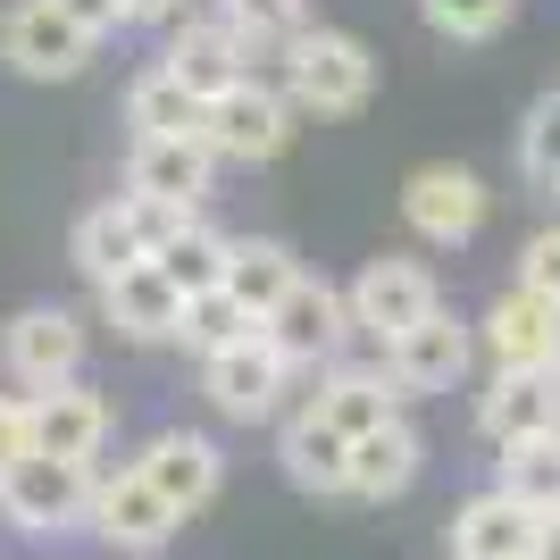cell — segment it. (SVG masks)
Wrapping results in <instances>:
<instances>
[{
  "instance_id": "obj_25",
  "label": "cell",
  "mask_w": 560,
  "mask_h": 560,
  "mask_svg": "<svg viewBox=\"0 0 560 560\" xmlns=\"http://www.w3.org/2000/svg\"><path fill=\"white\" fill-rule=\"evenodd\" d=\"M201 109L210 101L192 93V84H176V75L151 59V68L126 75V101H117V126L126 135H201Z\"/></svg>"
},
{
  "instance_id": "obj_28",
  "label": "cell",
  "mask_w": 560,
  "mask_h": 560,
  "mask_svg": "<svg viewBox=\"0 0 560 560\" xmlns=\"http://www.w3.org/2000/svg\"><path fill=\"white\" fill-rule=\"evenodd\" d=\"M419 25L444 50H486L518 25V0H419Z\"/></svg>"
},
{
  "instance_id": "obj_23",
  "label": "cell",
  "mask_w": 560,
  "mask_h": 560,
  "mask_svg": "<svg viewBox=\"0 0 560 560\" xmlns=\"http://www.w3.org/2000/svg\"><path fill=\"white\" fill-rule=\"evenodd\" d=\"M419 468H427V435L410 427V410H401V419L351 435V502L385 511V502H401V493L419 486Z\"/></svg>"
},
{
  "instance_id": "obj_1",
  "label": "cell",
  "mask_w": 560,
  "mask_h": 560,
  "mask_svg": "<svg viewBox=\"0 0 560 560\" xmlns=\"http://www.w3.org/2000/svg\"><path fill=\"white\" fill-rule=\"evenodd\" d=\"M268 75L284 84V101L302 117H360L376 101V50L351 25H318V18L293 43L268 50Z\"/></svg>"
},
{
  "instance_id": "obj_35",
  "label": "cell",
  "mask_w": 560,
  "mask_h": 560,
  "mask_svg": "<svg viewBox=\"0 0 560 560\" xmlns=\"http://www.w3.org/2000/svg\"><path fill=\"white\" fill-rule=\"evenodd\" d=\"M126 18H135V25H151V34H167L176 18H192V0H126Z\"/></svg>"
},
{
  "instance_id": "obj_12",
  "label": "cell",
  "mask_w": 560,
  "mask_h": 560,
  "mask_svg": "<svg viewBox=\"0 0 560 560\" xmlns=\"http://www.w3.org/2000/svg\"><path fill=\"white\" fill-rule=\"evenodd\" d=\"M126 192L176 201V210H210L218 151L201 135H126Z\"/></svg>"
},
{
  "instance_id": "obj_21",
  "label": "cell",
  "mask_w": 560,
  "mask_h": 560,
  "mask_svg": "<svg viewBox=\"0 0 560 560\" xmlns=\"http://www.w3.org/2000/svg\"><path fill=\"white\" fill-rule=\"evenodd\" d=\"M93 310H101V327H109L117 343H135V351L176 343V327H185V293H176L151 259H142V268H126L117 284H101Z\"/></svg>"
},
{
  "instance_id": "obj_9",
  "label": "cell",
  "mask_w": 560,
  "mask_h": 560,
  "mask_svg": "<svg viewBox=\"0 0 560 560\" xmlns=\"http://www.w3.org/2000/svg\"><path fill=\"white\" fill-rule=\"evenodd\" d=\"M259 327H268V343H277L302 376L351 360V343H360V327H351V293H343L335 277H310V268H302V284H293V293H284Z\"/></svg>"
},
{
  "instance_id": "obj_37",
  "label": "cell",
  "mask_w": 560,
  "mask_h": 560,
  "mask_svg": "<svg viewBox=\"0 0 560 560\" xmlns=\"http://www.w3.org/2000/svg\"><path fill=\"white\" fill-rule=\"evenodd\" d=\"M544 201H552V210H560V185H552V192H544Z\"/></svg>"
},
{
  "instance_id": "obj_14",
  "label": "cell",
  "mask_w": 560,
  "mask_h": 560,
  "mask_svg": "<svg viewBox=\"0 0 560 560\" xmlns=\"http://www.w3.org/2000/svg\"><path fill=\"white\" fill-rule=\"evenodd\" d=\"M477 351H486V369H560V302L502 284L477 310Z\"/></svg>"
},
{
  "instance_id": "obj_8",
  "label": "cell",
  "mask_w": 560,
  "mask_h": 560,
  "mask_svg": "<svg viewBox=\"0 0 560 560\" xmlns=\"http://www.w3.org/2000/svg\"><path fill=\"white\" fill-rule=\"evenodd\" d=\"M343 293H351V327H360V343H394V335L419 327L427 310H444V277H435L419 252L360 259V277H351Z\"/></svg>"
},
{
  "instance_id": "obj_16",
  "label": "cell",
  "mask_w": 560,
  "mask_h": 560,
  "mask_svg": "<svg viewBox=\"0 0 560 560\" xmlns=\"http://www.w3.org/2000/svg\"><path fill=\"white\" fill-rule=\"evenodd\" d=\"M135 468H142V477H151V486H160L185 518H201L218 493H226V444H218V435H201V427H160V435L135 452Z\"/></svg>"
},
{
  "instance_id": "obj_34",
  "label": "cell",
  "mask_w": 560,
  "mask_h": 560,
  "mask_svg": "<svg viewBox=\"0 0 560 560\" xmlns=\"http://www.w3.org/2000/svg\"><path fill=\"white\" fill-rule=\"evenodd\" d=\"M93 43H117V34H135V18H126V0H59Z\"/></svg>"
},
{
  "instance_id": "obj_18",
  "label": "cell",
  "mask_w": 560,
  "mask_h": 560,
  "mask_svg": "<svg viewBox=\"0 0 560 560\" xmlns=\"http://www.w3.org/2000/svg\"><path fill=\"white\" fill-rule=\"evenodd\" d=\"M277 468L284 486L310 493V502H351V435H335L310 401H293L277 427Z\"/></svg>"
},
{
  "instance_id": "obj_32",
  "label": "cell",
  "mask_w": 560,
  "mask_h": 560,
  "mask_svg": "<svg viewBox=\"0 0 560 560\" xmlns=\"http://www.w3.org/2000/svg\"><path fill=\"white\" fill-rule=\"evenodd\" d=\"M511 284H527V293L560 302V218H552V226H536L527 243H518V268H511Z\"/></svg>"
},
{
  "instance_id": "obj_36",
  "label": "cell",
  "mask_w": 560,
  "mask_h": 560,
  "mask_svg": "<svg viewBox=\"0 0 560 560\" xmlns=\"http://www.w3.org/2000/svg\"><path fill=\"white\" fill-rule=\"evenodd\" d=\"M536 560H560V511L544 518V536H536Z\"/></svg>"
},
{
  "instance_id": "obj_2",
  "label": "cell",
  "mask_w": 560,
  "mask_h": 560,
  "mask_svg": "<svg viewBox=\"0 0 560 560\" xmlns=\"http://www.w3.org/2000/svg\"><path fill=\"white\" fill-rule=\"evenodd\" d=\"M293 135H302V109L284 101V84L268 68H252L201 109V142L218 151V167H277L293 151Z\"/></svg>"
},
{
  "instance_id": "obj_5",
  "label": "cell",
  "mask_w": 560,
  "mask_h": 560,
  "mask_svg": "<svg viewBox=\"0 0 560 560\" xmlns=\"http://www.w3.org/2000/svg\"><path fill=\"white\" fill-rule=\"evenodd\" d=\"M293 385H302V369L268 343V327L243 335V343L218 351V360H201V394H210V410H218L226 427H268V419H284V410H293Z\"/></svg>"
},
{
  "instance_id": "obj_29",
  "label": "cell",
  "mask_w": 560,
  "mask_h": 560,
  "mask_svg": "<svg viewBox=\"0 0 560 560\" xmlns=\"http://www.w3.org/2000/svg\"><path fill=\"white\" fill-rule=\"evenodd\" d=\"M511 160H518V185H536V192L560 185V84L527 101V117L511 135Z\"/></svg>"
},
{
  "instance_id": "obj_27",
  "label": "cell",
  "mask_w": 560,
  "mask_h": 560,
  "mask_svg": "<svg viewBox=\"0 0 560 560\" xmlns=\"http://www.w3.org/2000/svg\"><path fill=\"white\" fill-rule=\"evenodd\" d=\"M243 335H259V318H252L243 302H234L226 284H218V293H192V302H185V327H176V351H185L192 369H201V360L234 351Z\"/></svg>"
},
{
  "instance_id": "obj_24",
  "label": "cell",
  "mask_w": 560,
  "mask_h": 560,
  "mask_svg": "<svg viewBox=\"0 0 560 560\" xmlns=\"http://www.w3.org/2000/svg\"><path fill=\"white\" fill-rule=\"evenodd\" d=\"M293 284H302V252H293L284 234H234V252H226V293L252 310V318H268Z\"/></svg>"
},
{
  "instance_id": "obj_20",
  "label": "cell",
  "mask_w": 560,
  "mask_h": 560,
  "mask_svg": "<svg viewBox=\"0 0 560 560\" xmlns=\"http://www.w3.org/2000/svg\"><path fill=\"white\" fill-rule=\"evenodd\" d=\"M536 536H544V518L502 486L468 493L460 511H452V527H444L452 560H536Z\"/></svg>"
},
{
  "instance_id": "obj_11",
  "label": "cell",
  "mask_w": 560,
  "mask_h": 560,
  "mask_svg": "<svg viewBox=\"0 0 560 560\" xmlns=\"http://www.w3.org/2000/svg\"><path fill=\"white\" fill-rule=\"evenodd\" d=\"M84 511H93V468H75V460H43V452H34V460H18L0 477V518L34 544L75 536Z\"/></svg>"
},
{
  "instance_id": "obj_33",
  "label": "cell",
  "mask_w": 560,
  "mask_h": 560,
  "mask_svg": "<svg viewBox=\"0 0 560 560\" xmlns=\"http://www.w3.org/2000/svg\"><path fill=\"white\" fill-rule=\"evenodd\" d=\"M18 460H34V401L0 394V477H9Z\"/></svg>"
},
{
  "instance_id": "obj_15",
  "label": "cell",
  "mask_w": 560,
  "mask_h": 560,
  "mask_svg": "<svg viewBox=\"0 0 560 560\" xmlns=\"http://www.w3.org/2000/svg\"><path fill=\"white\" fill-rule=\"evenodd\" d=\"M25 401H34V452H43V460L101 468V452H109V435H117V410H109V394H101V385L68 376V385L25 394Z\"/></svg>"
},
{
  "instance_id": "obj_6",
  "label": "cell",
  "mask_w": 560,
  "mask_h": 560,
  "mask_svg": "<svg viewBox=\"0 0 560 560\" xmlns=\"http://www.w3.org/2000/svg\"><path fill=\"white\" fill-rule=\"evenodd\" d=\"M101 59V43L59 9V0H9L0 9V68L25 84H75Z\"/></svg>"
},
{
  "instance_id": "obj_10",
  "label": "cell",
  "mask_w": 560,
  "mask_h": 560,
  "mask_svg": "<svg viewBox=\"0 0 560 560\" xmlns=\"http://www.w3.org/2000/svg\"><path fill=\"white\" fill-rule=\"evenodd\" d=\"M376 360H385V376L401 385V401H435L452 394L468 376V360H477V318H460V310H427L410 335H394V343H376Z\"/></svg>"
},
{
  "instance_id": "obj_13",
  "label": "cell",
  "mask_w": 560,
  "mask_h": 560,
  "mask_svg": "<svg viewBox=\"0 0 560 560\" xmlns=\"http://www.w3.org/2000/svg\"><path fill=\"white\" fill-rule=\"evenodd\" d=\"M160 68L176 75V84H192L201 101H218L226 84H243V75L259 68V50L243 43L218 9H192V18H176V25L160 34Z\"/></svg>"
},
{
  "instance_id": "obj_31",
  "label": "cell",
  "mask_w": 560,
  "mask_h": 560,
  "mask_svg": "<svg viewBox=\"0 0 560 560\" xmlns=\"http://www.w3.org/2000/svg\"><path fill=\"white\" fill-rule=\"evenodd\" d=\"M210 9H218V18H226L252 50H259V59H268L277 43H293V34L310 25V0H210Z\"/></svg>"
},
{
  "instance_id": "obj_30",
  "label": "cell",
  "mask_w": 560,
  "mask_h": 560,
  "mask_svg": "<svg viewBox=\"0 0 560 560\" xmlns=\"http://www.w3.org/2000/svg\"><path fill=\"white\" fill-rule=\"evenodd\" d=\"M502 493H518L536 518L560 511V435H536V444H511L502 452V477H493Z\"/></svg>"
},
{
  "instance_id": "obj_3",
  "label": "cell",
  "mask_w": 560,
  "mask_h": 560,
  "mask_svg": "<svg viewBox=\"0 0 560 560\" xmlns=\"http://www.w3.org/2000/svg\"><path fill=\"white\" fill-rule=\"evenodd\" d=\"M493 218V185L468 160H427L401 176V226L419 252H468Z\"/></svg>"
},
{
  "instance_id": "obj_26",
  "label": "cell",
  "mask_w": 560,
  "mask_h": 560,
  "mask_svg": "<svg viewBox=\"0 0 560 560\" xmlns=\"http://www.w3.org/2000/svg\"><path fill=\"white\" fill-rule=\"evenodd\" d=\"M226 252H234V234L210 226V210H201V218H185V226L151 252V268H160V277L192 302V293H218V284H226Z\"/></svg>"
},
{
  "instance_id": "obj_22",
  "label": "cell",
  "mask_w": 560,
  "mask_h": 560,
  "mask_svg": "<svg viewBox=\"0 0 560 560\" xmlns=\"http://www.w3.org/2000/svg\"><path fill=\"white\" fill-rule=\"evenodd\" d=\"M68 259H75V277L93 284H117L126 268H142L151 259V234H142V218H135V201L126 192H109V201H93V210L68 226Z\"/></svg>"
},
{
  "instance_id": "obj_7",
  "label": "cell",
  "mask_w": 560,
  "mask_h": 560,
  "mask_svg": "<svg viewBox=\"0 0 560 560\" xmlns=\"http://www.w3.org/2000/svg\"><path fill=\"white\" fill-rule=\"evenodd\" d=\"M84 536H101L109 552L151 560V552H167V544L185 536V511H176V502H167V493L151 486L135 460H126V468H93V511H84Z\"/></svg>"
},
{
  "instance_id": "obj_4",
  "label": "cell",
  "mask_w": 560,
  "mask_h": 560,
  "mask_svg": "<svg viewBox=\"0 0 560 560\" xmlns=\"http://www.w3.org/2000/svg\"><path fill=\"white\" fill-rule=\"evenodd\" d=\"M84 351H93V318L68 302H25L18 318H0V369L18 394H50L84 376Z\"/></svg>"
},
{
  "instance_id": "obj_19",
  "label": "cell",
  "mask_w": 560,
  "mask_h": 560,
  "mask_svg": "<svg viewBox=\"0 0 560 560\" xmlns=\"http://www.w3.org/2000/svg\"><path fill=\"white\" fill-rule=\"evenodd\" d=\"M302 401L335 427V435H369V427H385V419H401V410H410V401H401V385L385 376V360H335V369L310 376Z\"/></svg>"
},
{
  "instance_id": "obj_17",
  "label": "cell",
  "mask_w": 560,
  "mask_h": 560,
  "mask_svg": "<svg viewBox=\"0 0 560 560\" xmlns=\"http://www.w3.org/2000/svg\"><path fill=\"white\" fill-rule=\"evenodd\" d=\"M477 435L493 452L560 435V369H493L486 394H477Z\"/></svg>"
}]
</instances>
